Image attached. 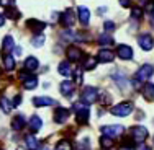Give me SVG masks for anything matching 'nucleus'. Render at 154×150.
Returning <instances> with one entry per match:
<instances>
[{
    "label": "nucleus",
    "mask_w": 154,
    "mask_h": 150,
    "mask_svg": "<svg viewBox=\"0 0 154 150\" xmlns=\"http://www.w3.org/2000/svg\"><path fill=\"white\" fill-rule=\"evenodd\" d=\"M112 43H113V38H112V36H108V34H102V36H98V44L107 46V44H112Z\"/></svg>",
    "instance_id": "nucleus-31"
},
{
    "label": "nucleus",
    "mask_w": 154,
    "mask_h": 150,
    "mask_svg": "<svg viewBox=\"0 0 154 150\" xmlns=\"http://www.w3.org/2000/svg\"><path fill=\"white\" fill-rule=\"evenodd\" d=\"M103 28H105L107 31H113V30H115V23H113V21H105V23H103Z\"/></svg>",
    "instance_id": "nucleus-36"
},
{
    "label": "nucleus",
    "mask_w": 154,
    "mask_h": 150,
    "mask_svg": "<svg viewBox=\"0 0 154 150\" xmlns=\"http://www.w3.org/2000/svg\"><path fill=\"white\" fill-rule=\"evenodd\" d=\"M26 28L28 30H31L33 33H36V34H41V31L46 28V23H43V21L39 20H35V18H31V20H26Z\"/></svg>",
    "instance_id": "nucleus-11"
},
{
    "label": "nucleus",
    "mask_w": 154,
    "mask_h": 150,
    "mask_svg": "<svg viewBox=\"0 0 154 150\" xmlns=\"http://www.w3.org/2000/svg\"><path fill=\"white\" fill-rule=\"evenodd\" d=\"M3 67H5V70H13L15 69V59L12 57V54L3 56Z\"/></svg>",
    "instance_id": "nucleus-24"
},
{
    "label": "nucleus",
    "mask_w": 154,
    "mask_h": 150,
    "mask_svg": "<svg viewBox=\"0 0 154 150\" xmlns=\"http://www.w3.org/2000/svg\"><path fill=\"white\" fill-rule=\"evenodd\" d=\"M5 23V16H3V13H0V26Z\"/></svg>",
    "instance_id": "nucleus-41"
},
{
    "label": "nucleus",
    "mask_w": 154,
    "mask_h": 150,
    "mask_svg": "<svg viewBox=\"0 0 154 150\" xmlns=\"http://www.w3.org/2000/svg\"><path fill=\"white\" fill-rule=\"evenodd\" d=\"M74 109H75V121L77 124H87L89 121V116H90V109L84 104H74Z\"/></svg>",
    "instance_id": "nucleus-3"
},
{
    "label": "nucleus",
    "mask_w": 154,
    "mask_h": 150,
    "mask_svg": "<svg viewBox=\"0 0 154 150\" xmlns=\"http://www.w3.org/2000/svg\"><path fill=\"white\" fill-rule=\"evenodd\" d=\"M12 108H13L12 103H10V101L7 100L5 96L0 98V109H2L3 113H10V111H12Z\"/></svg>",
    "instance_id": "nucleus-27"
},
{
    "label": "nucleus",
    "mask_w": 154,
    "mask_h": 150,
    "mask_svg": "<svg viewBox=\"0 0 154 150\" xmlns=\"http://www.w3.org/2000/svg\"><path fill=\"white\" fill-rule=\"evenodd\" d=\"M100 145H102V149H112L113 147V139L107 137V135H102L100 137Z\"/></svg>",
    "instance_id": "nucleus-29"
},
{
    "label": "nucleus",
    "mask_w": 154,
    "mask_h": 150,
    "mask_svg": "<svg viewBox=\"0 0 154 150\" xmlns=\"http://www.w3.org/2000/svg\"><path fill=\"white\" fill-rule=\"evenodd\" d=\"M144 12L148 13V15H154V0H151V2H148V3H146Z\"/></svg>",
    "instance_id": "nucleus-33"
},
{
    "label": "nucleus",
    "mask_w": 154,
    "mask_h": 150,
    "mask_svg": "<svg viewBox=\"0 0 154 150\" xmlns=\"http://www.w3.org/2000/svg\"><path fill=\"white\" fill-rule=\"evenodd\" d=\"M74 23H75V15L71 8H67L61 15V25L64 28H71V26H74Z\"/></svg>",
    "instance_id": "nucleus-7"
},
{
    "label": "nucleus",
    "mask_w": 154,
    "mask_h": 150,
    "mask_svg": "<svg viewBox=\"0 0 154 150\" xmlns=\"http://www.w3.org/2000/svg\"><path fill=\"white\" fill-rule=\"evenodd\" d=\"M66 52H67V59L71 62H77V60L82 59V51H80L77 46H69Z\"/></svg>",
    "instance_id": "nucleus-12"
},
{
    "label": "nucleus",
    "mask_w": 154,
    "mask_h": 150,
    "mask_svg": "<svg viewBox=\"0 0 154 150\" xmlns=\"http://www.w3.org/2000/svg\"><path fill=\"white\" fill-rule=\"evenodd\" d=\"M123 126H120V124H112V126H103L102 127V132L103 135H107V137L113 139V137H120V135L123 134Z\"/></svg>",
    "instance_id": "nucleus-6"
},
{
    "label": "nucleus",
    "mask_w": 154,
    "mask_h": 150,
    "mask_svg": "<svg viewBox=\"0 0 154 150\" xmlns=\"http://www.w3.org/2000/svg\"><path fill=\"white\" fill-rule=\"evenodd\" d=\"M77 15H79V21L82 25H87L90 20V12L89 8H85V7H79V10H77Z\"/></svg>",
    "instance_id": "nucleus-17"
},
{
    "label": "nucleus",
    "mask_w": 154,
    "mask_h": 150,
    "mask_svg": "<svg viewBox=\"0 0 154 150\" xmlns=\"http://www.w3.org/2000/svg\"><path fill=\"white\" fill-rule=\"evenodd\" d=\"M152 23H154V20H152Z\"/></svg>",
    "instance_id": "nucleus-43"
},
{
    "label": "nucleus",
    "mask_w": 154,
    "mask_h": 150,
    "mask_svg": "<svg viewBox=\"0 0 154 150\" xmlns=\"http://www.w3.org/2000/svg\"><path fill=\"white\" fill-rule=\"evenodd\" d=\"M25 127V118L21 114H18V116H15V118L12 119V129L13 131H21Z\"/></svg>",
    "instance_id": "nucleus-20"
},
{
    "label": "nucleus",
    "mask_w": 154,
    "mask_h": 150,
    "mask_svg": "<svg viewBox=\"0 0 154 150\" xmlns=\"http://www.w3.org/2000/svg\"><path fill=\"white\" fill-rule=\"evenodd\" d=\"M152 74H154V67H152V65H149V64L141 65V67L138 69V72L134 74V77H133V85L139 87L143 82H148V80L151 78Z\"/></svg>",
    "instance_id": "nucleus-1"
},
{
    "label": "nucleus",
    "mask_w": 154,
    "mask_h": 150,
    "mask_svg": "<svg viewBox=\"0 0 154 150\" xmlns=\"http://www.w3.org/2000/svg\"><path fill=\"white\" fill-rule=\"evenodd\" d=\"M3 15L7 18H10V20H18V18H20V12H18L15 7H7Z\"/></svg>",
    "instance_id": "nucleus-25"
},
{
    "label": "nucleus",
    "mask_w": 154,
    "mask_h": 150,
    "mask_svg": "<svg viewBox=\"0 0 154 150\" xmlns=\"http://www.w3.org/2000/svg\"><path fill=\"white\" fill-rule=\"evenodd\" d=\"M41 126H43V121L39 116H33L30 119V131L31 132H38V131L41 129Z\"/></svg>",
    "instance_id": "nucleus-22"
},
{
    "label": "nucleus",
    "mask_w": 154,
    "mask_h": 150,
    "mask_svg": "<svg viewBox=\"0 0 154 150\" xmlns=\"http://www.w3.org/2000/svg\"><path fill=\"white\" fill-rule=\"evenodd\" d=\"M33 103L36 106H39V108H45V106L54 104V100L49 96H36V98H33Z\"/></svg>",
    "instance_id": "nucleus-16"
},
{
    "label": "nucleus",
    "mask_w": 154,
    "mask_h": 150,
    "mask_svg": "<svg viewBox=\"0 0 154 150\" xmlns=\"http://www.w3.org/2000/svg\"><path fill=\"white\" fill-rule=\"evenodd\" d=\"M31 44L35 47H41L43 44H45V36L39 34V36H35V38L31 39Z\"/></svg>",
    "instance_id": "nucleus-32"
},
{
    "label": "nucleus",
    "mask_w": 154,
    "mask_h": 150,
    "mask_svg": "<svg viewBox=\"0 0 154 150\" xmlns=\"http://www.w3.org/2000/svg\"><path fill=\"white\" fill-rule=\"evenodd\" d=\"M79 150H89V147H87V145H89V139H82V140L79 142Z\"/></svg>",
    "instance_id": "nucleus-35"
},
{
    "label": "nucleus",
    "mask_w": 154,
    "mask_h": 150,
    "mask_svg": "<svg viewBox=\"0 0 154 150\" xmlns=\"http://www.w3.org/2000/svg\"><path fill=\"white\" fill-rule=\"evenodd\" d=\"M116 56L123 60H130V59H133V49L126 44H120L116 47Z\"/></svg>",
    "instance_id": "nucleus-9"
},
{
    "label": "nucleus",
    "mask_w": 154,
    "mask_h": 150,
    "mask_svg": "<svg viewBox=\"0 0 154 150\" xmlns=\"http://www.w3.org/2000/svg\"><path fill=\"white\" fill-rule=\"evenodd\" d=\"M39 67V62L36 57H26V60H25V70H28V72H33V70H36V69Z\"/></svg>",
    "instance_id": "nucleus-18"
},
{
    "label": "nucleus",
    "mask_w": 154,
    "mask_h": 150,
    "mask_svg": "<svg viewBox=\"0 0 154 150\" xmlns=\"http://www.w3.org/2000/svg\"><path fill=\"white\" fill-rule=\"evenodd\" d=\"M74 82L77 83V85L82 82V70H75L74 72Z\"/></svg>",
    "instance_id": "nucleus-34"
},
{
    "label": "nucleus",
    "mask_w": 154,
    "mask_h": 150,
    "mask_svg": "<svg viewBox=\"0 0 154 150\" xmlns=\"http://www.w3.org/2000/svg\"><path fill=\"white\" fill-rule=\"evenodd\" d=\"M61 93L64 95V96H71V95L74 93V83L64 80V82L61 83Z\"/></svg>",
    "instance_id": "nucleus-21"
},
{
    "label": "nucleus",
    "mask_w": 154,
    "mask_h": 150,
    "mask_svg": "<svg viewBox=\"0 0 154 150\" xmlns=\"http://www.w3.org/2000/svg\"><path fill=\"white\" fill-rule=\"evenodd\" d=\"M20 78L23 80V87L26 90H33L36 85H38V78H36L35 75H28V74H25V72H21Z\"/></svg>",
    "instance_id": "nucleus-10"
},
{
    "label": "nucleus",
    "mask_w": 154,
    "mask_h": 150,
    "mask_svg": "<svg viewBox=\"0 0 154 150\" xmlns=\"http://www.w3.org/2000/svg\"><path fill=\"white\" fill-rule=\"evenodd\" d=\"M97 57H90V56H87L85 57V60H84V64H82V69L84 70H94L95 69V65H97Z\"/></svg>",
    "instance_id": "nucleus-23"
},
{
    "label": "nucleus",
    "mask_w": 154,
    "mask_h": 150,
    "mask_svg": "<svg viewBox=\"0 0 154 150\" xmlns=\"http://www.w3.org/2000/svg\"><path fill=\"white\" fill-rule=\"evenodd\" d=\"M71 149H72V145H71V142H69L67 139L59 140L57 142V147H56V150H71Z\"/></svg>",
    "instance_id": "nucleus-30"
},
{
    "label": "nucleus",
    "mask_w": 154,
    "mask_h": 150,
    "mask_svg": "<svg viewBox=\"0 0 154 150\" xmlns=\"http://www.w3.org/2000/svg\"><path fill=\"white\" fill-rule=\"evenodd\" d=\"M138 150H151V149H149L148 145H139V149H138Z\"/></svg>",
    "instance_id": "nucleus-42"
},
{
    "label": "nucleus",
    "mask_w": 154,
    "mask_h": 150,
    "mask_svg": "<svg viewBox=\"0 0 154 150\" xmlns=\"http://www.w3.org/2000/svg\"><path fill=\"white\" fill-rule=\"evenodd\" d=\"M141 15H143V10L141 8H133V10H131V16H133V18H139Z\"/></svg>",
    "instance_id": "nucleus-37"
},
{
    "label": "nucleus",
    "mask_w": 154,
    "mask_h": 150,
    "mask_svg": "<svg viewBox=\"0 0 154 150\" xmlns=\"http://www.w3.org/2000/svg\"><path fill=\"white\" fill-rule=\"evenodd\" d=\"M113 59H115V54L112 52V51H108V49H102L100 52H98V56H97V60L98 62H112Z\"/></svg>",
    "instance_id": "nucleus-14"
},
{
    "label": "nucleus",
    "mask_w": 154,
    "mask_h": 150,
    "mask_svg": "<svg viewBox=\"0 0 154 150\" xmlns=\"http://www.w3.org/2000/svg\"><path fill=\"white\" fill-rule=\"evenodd\" d=\"M25 144H26V147L31 149V150L38 149V140H36L33 135H26V137H25Z\"/></svg>",
    "instance_id": "nucleus-28"
},
{
    "label": "nucleus",
    "mask_w": 154,
    "mask_h": 150,
    "mask_svg": "<svg viewBox=\"0 0 154 150\" xmlns=\"http://www.w3.org/2000/svg\"><path fill=\"white\" fill-rule=\"evenodd\" d=\"M138 44L143 51H151L154 47V39L151 34H141L138 38Z\"/></svg>",
    "instance_id": "nucleus-8"
},
{
    "label": "nucleus",
    "mask_w": 154,
    "mask_h": 150,
    "mask_svg": "<svg viewBox=\"0 0 154 150\" xmlns=\"http://www.w3.org/2000/svg\"><path fill=\"white\" fill-rule=\"evenodd\" d=\"M13 46H15V43H13V38H12V36H5V38H3V44H2L3 56H5V54H10V52H12Z\"/></svg>",
    "instance_id": "nucleus-19"
},
{
    "label": "nucleus",
    "mask_w": 154,
    "mask_h": 150,
    "mask_svg": "<svg viewBox=\"0 0 154 150\" xmlns=\"http://www.w3.org/2000/svg\"><path fill=\"white\" fill-rule=\"evenodd\" d=\"M13 2L15 0H0V5H3L7 8V7H13Z\"/></svg>",
    "instance_id": "nucleus-38"
},
{
    "label": "nucleus",
    "mask_w": 154,
    "mask_h": 150,
    "mask_svg": "<svg viewBox=\"0 0 154 150\" xmlns=\"http://www.w3.org/2000/svg\"><path fill=\"white\" fill-rule=\"evenodd\" d=\"M143 96H144L148 101L154 100V83H151V82L144 83V87H143Z\"/></svg>",
    "instance_id": "nucleus-15"
},
{
    "label": "nucleus",
    "mask_w": 154,
    "mask_h": 150,
    "mask_svg": "<svg viewBox=\"0 0 154 150\" xmlns=\"http://www.w3.org/2000/svg\"><path fill=\"white\" fill-rule=\"evenodd\" d=\"M20 101H21V96H20V95H17V96H15V100L12 101V106L15 108V106H18V104H20Z\"/></svg>",
    "instance_id": "nucleus-39"
},
{
    "label": "nucleus",
    "mask_w": 154,
    "mask_h": 150,
    "mask_svg": "<svg viewBox=\"0 0 154 150\" xmlns=\"http://www.w3.org/2000/svg\"><path fill=\"white\" fill-rule=\"evenodd\" d=\"M98 100V90L95 87H85L80 93V101L84 104H92Z\"/></svg>",
    "instance_id": "nucleus-2"
},
{
    "label": "nucleus",
    "mask_w": 154,
    "mask_h": 150,
    "mask_svg": "<svg viewBox=\"0 0 154 150\" xmlns=\"http://www.w3.org/2000/svg\"><path fill=\"white\" fill-rule=\"evenodd\" d=\"M67 118H69V109L67 108H56V111H54V121H56L57 124L66 122Z\"/></svg>",
    "instance_id": "nucleus-13"
},
{
    "label": "nucleus",
    "mask_w": 154,
    "mask_h": 150,
    "mask_svg": "<svg viewBox=\"0 0 154 150\" xmlns=\"http://www.w3.org/2000/svg\"><path fill=\"white\" fill-rule=\"evenodd\" d=\"M130 134H131L133 142H136V144H143L146 140V137H148V131L143 126H133L130 129Z\"/></svg>",
    "instance_id": "nucleus-4"
},
{
    "label": "nucleus",
    "mask_w": 154,
    "mask_h": 150,
    "mask_svg": "<svg viewBox=\"0 0 154 150\" xmlns=\"http://www.w3.org/2000/svg\"><path fill=\"white\" fill-rule=\"evenodd\" d=\"M122 7H130V0H120Z\"/></svg>",
    "instance_id": "nucleus-40"
},
{
    "label": "nucleus",
    "mask_w": 154,
    "mask_h": 150,
    "mask_svg": "<svg viewBox=\"0 0 154 150\" xmlns=\"http://www.w3.org/2000/svg\"><path fill=\"white\" fill-rule=\"evenodd\" d=\"M131 111H133V104H131L130 101H125V103H120V104L113 106V108L110 109V113H112L113 116H128Z\"/></svg>",
    "instance_id": "nucleus-5"
},
{
    "label": "nucleus",
    "mask_w": 154,
    "mask_h": 150,
    "mask_svg": "<svg viewBox=\"0 0 154 150\" xmlns=\"http://www.w3.org/2000/svg\"><path fill=\"white\" fill-rule=\"evenodd\" d=\"M57 72H59L61 75L67 77L69 74H71V64H69L67 60H66V62H61V64H59V67H57Z\"/></svg>",
    "instance_id": "nucleus-26"
}]
</instances>
